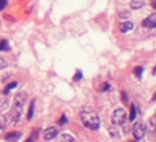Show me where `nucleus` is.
Here are the masks:
<instances>
[{
  "instance_id": "f3484780",
  "label": "nucleus",
  "mask_w": 156,
  "mask_h": 142,
  "mask_svg": "<svg viewBox=\"0 0 156 142\" xmlns=\"http://www.w3.org/2000/svg\"><path fill=\"white\" fill-rule=\"evenodd\" d=\"M109 134H111L113 138H119V133L116 131V126H113V127L109 128Z\"/></svg>"
},
{
  "instance_id": "f257e3e1",
  "label": "nucleus",
  "mask_w": 156,
  "mask_h": 142,
  "mask_svg": "<svg viewBox=\"0 0 156 142\" xmlns=\"http://www.w3.org/2000/svg\"><path fill=\"white\" fill-rule=\"evenodd\" d=\"M27 102V94L25 92H18L14 97V102H12V109L10 112V115L6 116V120L11 124L18 123L22 115V110H24V105Z\"/></svg>"
},
{
  "instance_id": "412c9836",
  "label": "nucleus",
  "mask_w": 156,
  "mask_h": 142,
  "mask_svg": "<svg viewBox=\"0 0 156 142\" xmlns=\"http://www.w3.org/2000/svg\"><path fill=\"white\" fill-rule=\"evenodd\" d=\"M6 6H7V0H0V11L6 9Z\"/></svg>"
},
{
  "instance_id": "f8f14e48",
  "label": "nucleus",
  "mask_w": 156,
  "mask_h": 142,
  "mask_svg": "<svg viewBox=\"0 0 156 142\" xmlns=\"http://www.w3.org/2000/svg\"><path fill=\"white\" fill-rule=\"evenodd\" d=\"M33 112H35V101H32V102L29 104V108H28V115H27V119H28V120H32Z\"/></svg>"
},
{
  "instance_id": "7ed1b4c3",
  "label": "nucleus",
  "mask_w": 156,
  "mask_h": 142,
  "mask_svg": "<svg viewBox=\"0 0 156 142\" xmlns=\"http://www.w3.org/2000/svg\"><path fill=\"white\" fill-rule=\"evenodd\" d=\"M112 124L116 127H122L123 133H129V116L123 108H119L112 115Z\"/></svg>"
},
{
  "instance_id": "4468645a",
  "label": "nucleus",
  "mask_w": 156,
  "mask_h": 142,
  "mask_svg": "<svg viewBox=\"0 0 156 142\" xmlns=\"http://www.w3.org/2000/svg\"><path fill=\"white\" fill-rule=\"evenodd\" d=\"M17 84H18V83H17V81H12V83H10V84H9V86H7V87H6V88H4V94H9V92H10V91H11V90H12V88H15V87H17Z\"/></svg>"
},
{
  "instance_id": "a878e982",
  "label": "nucleus",
  "mask_w": 156,
  "mask_h": 142,
  "mask_svg": "<svg viewBox=\"0 0 156 142\" xmlns=\"http://www.w3.org/2000/svg\"><path fill=\"white\" fill-rule=\"evenodd\" d=\"M3 128V121H2V119H0V130Z\"/></svg>"
},
{
  "instance_id": "aec40b11",
  "label": "nucleus",
  "mask_w": 156,
  "mask_h": 142,
  "mask_svg": "<svg viewBox=\"0 0 156 142\" xmlns=\"http://www.w3.org/2000/svg\"><path fill=\"white\" fill-rule=\"evenodd\" d=\"M66 120H68V117H66L65 115H62V116H61V119H59V124L64 126L65 123H66Z\"/></svg>"
},
{
  "instance_id": "dca6fc26",
  "label": "nucleus",
  "mask_w": 156,
  "mask_h": 142,
  "mask_svg": "<svg viewBox=\"0 0 156 142\" xmlns=\"http://www.w3.org/2000/svg\"><path fill=\"white\" fill-rule=\"evenodd\" d=\"M142 72H144V68H142V66H137V68H134V74H136L138 79L142 76Z\"/></svg>"
},
{
  "instance_id": "423d86ee",
  "label": "nucleus",
  "mask_w": 156,
  "mask_h": 142,
  "mask_svg": "<svg viewBox=\"0 0 156 142\" xmlns=\"http://www.w3.org/2000/svg\"><path fill=\"white\" fill-rule=\"evenodd\" d=\"M142 26L148 28V29H155L156 28V14H151L148 18H145L142 21Z\"/></svg>"
},
{
  "instance_id": "6e6552de",
  "label": "nucleus",
  "mask_w": 156,
  "mask_h": 142,
  "mask_svg": "<svg viewBox=\"0 0 156 142\" xmlns=\"http://www.w3.org/2000/svg\"><path fill=\"white\" fill-rule=\"evenodd\" d=\"M57 142H75V138H73V135L65 133V134H61L57 138Z\"/></svg>"
},
{
  "instance_id": "0eeeda50",
  "label": "nucleus",
  "mask_w": 156,
  "mask_h": 142,
  "mask_svg": "<svg viewBox=\"0 0 156 142\" xmlns=\"http://www.w3.org/2000/svg\"><path fill=\"white\" fill-rule=\"evenodd\" d=\"M119 28H120V32L127 33V32H130L131 29H134V24L130 22V21H124V22H122Z\"/></svg>"
},
{
  "instance_id": "2eb2a0df",
  "label": "nucleus",
  "mask_w": 156,
  "mask_h": 142,
  "mask_svg": "<svg viewBox=\"0 0 156 142\" xmlns=\"http://www.w3.org/2000/svg\"><path fill=\"white\" fill-rule=\"evenodd\" d=\"M0 51H9V42L7 40H2V43H0Z\"/></svg>"
},
{
  "instance_id": "20e7f679",
  "label": "nucleus",
  "mask_w": 156,
  "mask_h": 142,
  "mask_svg": "<svg viewBox=\"0 0 156 142\" xmlns=\"http://www.w3.org/2000/svg\"><path fill=\"white\" fill-rule=\"evenodd\" d=\"M145 127L142 123H136L134 124V127H133V135H134V138L137 139V141H140V139L144 138L145 135Z\"/></svg>"
},
{
  "instance_id": "1a4fd4ad",
  "label": "nucleus",
  "mask_w": 156,
  "mask_h": 142,
  "mask_svg": "<svg viewBox=\"0 0 156 142\" xmlns=\"http://www.w3.org/2000/svg\"><path fill=\"white\" fill-rule=\"evenodd\" d=\"M20 138H21V134H20V133H17V131L9 133V134L6 135V141H9V142H17Z\"/></svg>"
},
{
  "instance_id": "bb28decb",
  "label": "nucleus",
  "mask_w": 156,
  "mask_h": 142,
  "mask_svg": "<svg viewBox=\"0 0 156 142\" xmlns=\"http://www.w3.org/2000/svg\"><path fill=\"white\" fill-rule=\"evenodd\" d=\"M155 141H156V130H155Z\"/></svg>"
},
{
  "instance_id": "9d476101",
  "label": "nucleus",
  "mask_w": 156,
  "mask_h": 142,
  "mask_svg": "<svg viewBox=\"0 0 156 142\" xmlns=\"http://www.w3.org/2000/svg\"><path fill=\"white\" fill-rule=\"evenodd\" d=\"M144 0H131L130 2V7H131L133 10H140L144 7Z\"/></svg>"
},
{
  "instance_id": "cd10ccee",
  "label": "nucleus",
  "mask_w": 156,
  "mask_h": 142,
  "mask_svg": "<svg viewBox=\"0 0 156 142\" xmlns=\"http://www.w3.org/2000/svg\"><path fill=\"white\" fill-rule=\"evenodd\" d=\"M153 99H156V94H155V95H153Z\"/></svg>"
},
{
  "instance_id": "393cba45",
  "label": "nucleus",
  "mask_w": 156,
  "mask_h": 142,
  "mask_svg": "<svg viewBox=\"0 0 156 142\" xmlns=\"http://www.w3.org/2000/svg\"><path fill=\"white\" fill-rule=\"evenodd\" d=\"M151 4H152V7L156 10V0H151Z\"/></svg>"
},
{
  "instance_id": "b1692460",
  "label": "nucleus",
  "mask_w": 156,
  "mask_h": 142,
  "mask_svg": "<svg viewBox=\"0 0 156 142\" xmlns=\"http://www.w3.org/2000/svg\"><path fill=\"white\" fill-rule=\"evenodd\" d=\"M122 101H123V102H127V94L126 92H122Z\"/></svg>"
},
{
  "instance_id": "9b49d317",
  "label": "nucleus",
  "mask_w": 156,
  "mask_h": 142,
  "mask_svg": "<svg viewBox=\"0 0 156 142\" xmlns=\"http://www.w3.org/2000/svg\"><path fill=\"white\" fill-rule=\"evenodd\" d=\"M9 106H10V101L7 99V98H2V99H0V112L2 113L6 112Z\"/></svg>"
},
{
  "instance_id": "f03ea898",
  "label": "nucleus",
  "mask_w": 156,
  "mask_h": 142,
  "mask_svg": "<svg viewBox=\"0 0 156 142\" xmlns=\"http://www.w3.org/2000/svg\"><path fill=\"white\" fill-rule=\"evenodd\" d=\"M80 120H82L83 126L88 130H98L101 126V120L98 115L93 110H83L80 113Z\"/></svg>"
},
{
  "instance_id": "39448f33",
  "label": "nucleus",
  "mask_w": 156,
  "mask_h": 142,
  "mask_svg": "<svg viewBox=\"0 0 156 142\" xmlns=\"http://www.w3.org/2000/svg\"><path fill=\"white\" fill-rule=\"evenodd\" d=\"M57 135H58V128L57 127H48L43 133V137L46 141H51V139L57 138Z\"/></svg>"
},
{
  "instance_id": "4be33fe9",
  "label": "nucleus",
  "mask_w": 156,
  "mask_h": 142,
  "mask_svg": "<svg viewBox=\"0 0 156 142\" xmlns=\"http://www.w3.org/2000/svg\"><path fill=\"white\" fill-rule=\"evenodd\" d=\"M36 135H37V131H36L35 134H32V135H30L29 138L27 139V142H33V138H36Z\"/></svg>"
},
{
  "instance_id": "ddd939ff",
  "label": "nucleus",
  "mask_w": 156,
  "mask_h": 142,
  "mask_svg": "<svg viewBox=\"0 0 156 142\" xmlns=\"http://www.w3.org/2000/svg\"><path fill=\"white\" fill-rule=\"evenodd\" d=\"M130 120L134 121L137 119V106L136 105H131V108H130Z\"/></svg>"
},
{
  "instance_id": "5701e85b",
  "label": "nucleus",
  "mask_w": 156,
  "mask_h": 142,
  "mask_svg": "<svg viewBox=\"0 0 156 142\" xmlns=\"http://www.w3.org/2000/svg\"><path fill=\"white\" fill-rule=\"evenodd\" d=\"M109 88H111V84H109V83H105V84H104V87H102V91H108Z\"/></svg>"
},
{
  "instance_id": "a211bd4d",
  "label": "nucleus",
  "mask_w": 156,
  "mask_h": 142,
  "mask_svg": "<svg viewBox=\"0 0 156 142\" xmlns=\"http://www.w3.org/2000/svg\"><path fill=\"white\" fill-rule=\"evenodd\" d=\"M7 65H9V62H7V59H6V58H3V57L0 55V69L6 68Z\"/></svg>"
},
{
  "instance_id": "6ab92c4d",
  "label": "nucleus",
  "mask_w": 156,
  "mask_h": 142,
  "mask_svg": "<svg viewBox=\"0 0 156 142\" xmlns=\"http://www.w3.org/2000/svg\"><path fill=\"white\" fill-rule=\"evenodd\" d=\"M82 77H83L82 72L77 71V72H76V74H75V77H73V80H75V81H77V80H82Z\"/></svg>"
}]
</instances>
